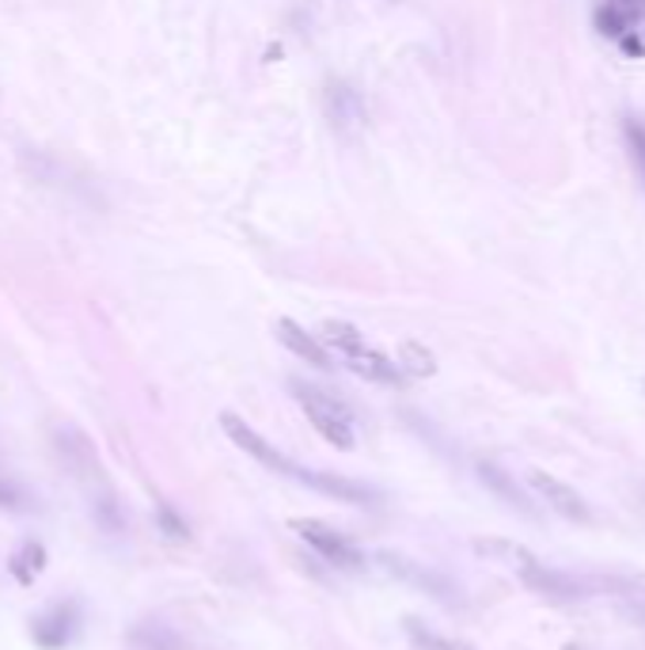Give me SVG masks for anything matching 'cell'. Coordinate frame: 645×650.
Instances as JSON below:
<instances>
[{
    "label": "cell",
    "mask_w": 645,
    "mask_h": 650,
    "mask_svg": "<svg viewBox=\"0 0 645 650\" xmlns=\"http://www.w3.org/2000/svg\"><path fill=\"white\" fill-rule=\"evenodd\" d=\"M289 392L297 396V404L304 407L308 423L323 434V441H331L334 449H346V452L354 449L357 445L354 415H350V407L342 404L338 396H331V392L315 388V384H304V381H289Z\"/></svg>",
    "instance_id": "cell-1"
},
{
    "label": "cell",
    "mask_w": 645,
    "mask_h": 650,
    "mask_svg": "<svg viewBox=\"0 0 645 650\" xmlns=\"http://www.w3.org/2000/svg\"><path fill=\"white\" fill-rule=\"evenodd\" d=\"M221 426H225L228 441L236 445V449H244L251 460H258L262 468H270V472L286 476V479H297V483H304V487H315V472H312V468H300L297 460H289L286 452L278 449V445L266 441L262 434H258L255 426H247L239 415L225 411V415H221Z\"/></svg>",
    "instance_id": "cell-2"
},
{
    "label": "cell",
    "mask_w": 645,
    "mask_h": 650,
    "mask_svg": "<svg viewBox=\"0 0 645 650\" xmlns=\"http://www.w3.org/2000/svg\"><path fill=\"white\" fill-rule=\"evenodd\" d=\"M292 529L300 533V541L308 547H315V552L323 555L331 567H342V571H365V555H361V547L350 541L346 533H338V529H331L326 521H315V518H292L289 521Z\"/></svg>",
    "instance_id": "cell-3"
},
{
    "label": "cell",
    "mask_w": 645,
    "mask_h": 650,
    "mask_svg": "<svg viewBox=\"0 0 645 650\" xmlns=\"http://www.w3.org/2000/svg\"><path fill=\"white\" fill-rule=\"evenodd\" d=\"M323 110H326V122L338 134H354L365 126V99H361V92H354V84H346V81H326Z\"/></svg>",
    "instance_id": "cell-4"
},
{
    "label": "cell",
    "mask_w": 645,
    "mask_h": 650,
    "mask_svg": "<svg viewBox=\"0 0 645 650\" xmlns=\"http://www.w3.org/2000/svg\"><path fill=\"white\" fill-rule=\"evenodd\" d=\"M528 487L547 502L550 510L562 513V518H570V521H589L592 518L589 502H584L570 483H562V479H555L550 472H539V468L536 472H528Z\"/></svg>",
    "instance_id": "cell-5"
},
{
    "label": "cell",
    "mask_w": 645,
    "mask_h": 650,
    "mask_svg": "<svg viewBox=\"0 0 645 650\" xmlns=\"http://www.w3.org/2000/svg\"><path fill=\"white\" fill-rule=\"evenodd\" d=\"M76 636V605H54L50 612L31 620V639L42 650H65Z\"/></svg>",
    "instance_id": "cell-6"
},
{
    "label": "cell",
    "mask_w": 645,
    "mask_h": 650,
    "mask_svg": "<svg viewBox=\"0 0 645 650\" xmlns=\"http://www.w3.org/2000/svg\"><path fill=\"white\" fill-rule=\"evenodd\" d=\"M342 362H346L357 376H365V381H373V384H387V388H395V384L407 381L399 365H395L387 354H380V350H373L368 342H361L357 350H350Z\"/></svg>",
    "instance_id": "cell-7"
},
{
    "label": "cell",
    "mask_w": 645,
    "mask_h": 650,
    "mask_svg": "<svg viewBox=\"0 0 645 650\" xmlns=\"http://www.w3.org/2000/svg\"><path fill=\"white\" fill-rule=\"evenodd\" d=\"M520 582H524L528 589H536V594L555 597V601H578V597H581V586H578V582H573L570 575H562V571L544 567L539 560L524 563V567H520Z\"/></svg>",
    "instance_id": "cell-8"
},
{
    "label": "cell",
    "mask_w": 645,
    "mask_h": 650,
    "mask_svg": "<svg viewBox=\"0 0 645 650\" xmlns=\"http://www.w3.org/2000/svg\"><path fill=\"white\" fill-rule=\"evenodd\" d=\"M278 339H281V347L292 350V354L300 358V362H308V365H315V370H331V350L323 347L315 335H308L304 328H300L297 320H278Z\"/></svg>",
    "instance_id": "cell-9"
},
{
    "label": "cell",
    "mask_w": 645,
    "mask_h": 650,
    "mask_svg": "<svg viewBox=\"0 0 645 650\" xmlns=\"http://www.w3.org/2000/svg\"><path fill=\"white\" fill-rule=\"evenodd\" d=\"M376 563H380V567L387 571V575H395V578H402V582H415V586L429 589V594H433V597H449V586H444V582L437 578L433 571H421L418 563L402 560V555L380 552V555H376Z\"/></svg>",
    "instance_id": "cell-10"
},
{
    "label": "cell",
    "mask_w": 645,
    "mask_h": 650,
    "mask_svg": "<svg viewBox=\"0 0 645 650\" xmlns=\"http://www.w3.org/2000/svg\"><path fill=\"white\" fill-rule=\"evenodd\" d=\"M8 571H12V578L20 582V586H34V578L46 571V547L39 541H23L12 552V560H8Z\"/></svg>",
    "instance_id": "cell-11"
},
{
    "label": "cell",
    "mask_w": 645,
    "mask_h": 650,
    "mask_svg": "<svg viewBox=\"0 0 645 650\" xmlns=\"http://www.w3.org/2000/svg\"><path fill=\"white\" fill-rule=\"evenodd\" d=\"M471 547H475V552L483 555V560H490V563H509V567H516V571H520L524 563L536 560V555H531L524 544L502 541V536H479V541L471 544Z\"/></svg>",
    "instance_id": "cell-12"
},
{
    "label": "cell",
    "mask_w": 645,
    "mask_h": 650,
    "mask_svg": "<svg viewBox=\"0 0 645 650\" xmlns=\"http://www.w3.org/2000/svg\"><path fill=\"white\" fill-rule=\"evenodd\" d=\"M479 479H483V483L490 487V491L497 494V499H502V502H509L513 510H520V513H531L528 499H524V491L513 483L509 476L502 472V468H494V465H486V460H483V465H479Z\"/></svg>",
    "instance_id": "cell-13"
},
{
    "label": "cell",
    "mask_w": 645,
    "mask_h": 650,
    "mask_svg": "<svg viewBox=\"0 0 645 650\" xmlns=\"http://www.w3.org/2000/svg\"><path fill=\"white\" fill-rule=\"evenodd\" d=\"M395 365L402 370V376H433L437 373V358L429 347H421V342H402L399 354H395Z\"/></svg>",
    "instance_id": "cell-14"
},
{
    "label": "cell",
    "mask_w": 645,
    "mask_h": 650,
    "mask_svg": "<svg viewBox=\"0 0 645 650\" xmlns=\"http://www.w3.org/2000/svg\"><path fill=\"white\" fill-rule=\"evenodd\" d=\"M407 636H410V643H415V650H475L467 643H455V639L437 636V631H429L421 620H407Z\"/></svg>",
    "instance_id": "cell-15"
},
{
    "label": "cell",
    "mask_w": 645,
    "mask_h": 650,
    "mask_svg": "<svg viewBox=\"0 0 645 650\" xmlns=\"http://www.w3.org/2000/svg\"><path fill=\"white\" fill-rule=\"evenodd\" d=\"M129 643H133V650H179V639L171 636L168 628H160V624L137 628L133 636H129Z\"/></svg>",
    "instance_id": "cell-16"
},
{
    "label": "cell",
    "mask_w": 645,
    "mask_h": 650,
    "mask_svg": "<svg viewBox=\"0 0 645 650\" xmlns=\"http://www.w3.org/2000/svg\"><path fill=\"white\" fill-rule=\"evenodd\" d=\"M157 525H160V533L168 536V541H175V544L191 541V525H186V521L179 518V513L171 510L168 502H157Z\"/></svg>",
    "instance_id": "cell-17"
},
{
    "label": "cell",
    "mask_w": 645,
    "mask_h": 650,
    "mask_svg": "<svg viewBox=\"0 0 645 650\" xmlns=\"http://www.w3.org/2000/svg\"><path fill=\"white\" fill-rule=\"evenodd\" d=\"M631 23H634V20H631V15H626L619 4H604V8L596 12V28L604 31L608 39H623V34L631 31Z\"/></svg>",
    "instance_id": "cell-18"
},
{
    "label": "cell",
    "mask_w": 645,
    "mask_h": 650,
    "mask_svg": "<svg viewBox=\"0 0 645 650\" xmlns=\"http://www.w3.org/2000/svg\"><path fill=\"white\" fill-rule=\"evenodd\" d=\"M626 130V145H631V157H634V164H638V175H642V183H645V126L642 122H626L623 126Z\"/></svg>",
    "instance_id": "cell-19"
},
{
    "label": "cell",
    "mask_w": 645,
    "mask_h": 650,
    "mask_svg": "<svg viewBox=\"0 0 645 650\" xmlns=\"http://www.w3.org/2000/svg\"><path fill=\"white\" fill-rule=\"evenodd\" d=\"M619 46L631 57H645V31H626L623 39H619Z\"/></svg>",
    "instance_id": "cell-20"
},
{
    "label": "cell",
    "mask_w": 645,
    "mask_h": 650,
    "mask_svg": "<svg viewBox=\"0 0 645 650\" xmlns=\"http://www.w3.org/2000/svg\"><path fill=\"white\" fill-rule=\"evenodd\" d=\"M0 507L4 510H23V494L12 483H0Z\"/></svg>",
    "instance_id": "cell-21"
},
{
    "label": "cell",
    "mask_w": 645,
    "mask_h": 650,
    "mask_svg": "<svg viewBox=\"0 0 645 650\" xmlns=\"http://www.w3.org/2000/svg\"><path fill=\"white\" fill-rule=\"evenodd\" d=\"M612 4L623 8L631 20H642V15H645V0H612Z\"/></svg>",
    "instance_id": "cell-22"
}]
</instances>
